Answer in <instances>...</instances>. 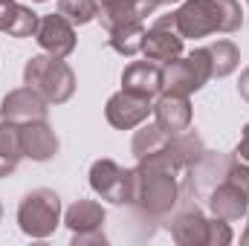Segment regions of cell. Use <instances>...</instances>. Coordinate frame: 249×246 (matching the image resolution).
Wrapping results in <instances>:
<instances>
[{"instance_id": "obj_1", "label": "cell", "mask_w": 249, "mask_h": 246, "mask_svg": "<svg viewBox=\"0 0 249 246\" xmlns=\"http://www.w3.org/2000/svg\"><path fill=\"white\" fill-rule=\"evenodd\" d=\"M133 171H136V200H133V206H139L151 217H162L177 206V200H180L177 174L180 171L160 151L151 154V157H142Z\"/></svg>"}, {"instance_id": "obj_2", "label": "cell", "mask_w": 249, "mask_h": 246, "mask_svg": "<svg viewBox=\"0 0 249 246\" xmlns=\"http://www.w3.org/2000/svg\"><path fill=\"white\" fill-rule=\"evenodd\" d=\"M180 38H206L214 32H238L244 26V9L238 0H186L171 12Z\"/></svg>"}, {"instance_id": "obj_3", "label": "cell", "mask_w": 249, "mask_h": 246, "mask_svg": "<svg viewBox=\"0 0 249 246\" xmlns=\"http://www.w3.org/2000/svg\"><path fill=\"white\" fill-rule=\"evenodd\" d=\"M23 84L32 87L47 99V105H64L75 93V75L64 64V58L55 55H35L23 67Z\"/></svg>"}, {"instance_id": "obj_4", "label": "cell", "mask_w": 249, "mask_h": 246, "mask_svg": "<svg viewBox=\"0 0 249 246\" xmlns=\"http://www.w3.org/2000/svg\"><path fill=\"white\" fill-rule=\"evenodd\" d=\"M206 206H209L212 217H220L226 223H235V220H241L247 214L249 209V165L247 162H241L235 157L226 180L206 197Z\"/></svg>"}, {"instance_id": "obj_5", "label": "cell", "mask_w": 249, "mask_h": 246, "mask_svg": "<svg viewBox=\"0 0 249 246\" xmlns=\"http://www.w3.org/2000/svg\"><path fill=\"white\" fill-rule=\"evenodd\" d=\"M58 220H61V197L53 188H35L18 206L20 232L29 238H50Z\"/></svg>"}, {"instance_id": "obj_6", "label": "cell", "mask_w": 249, "mask_h": 246, "mask_svg": "<svg viewBox=\"0 0 249 246\" xmlns=\"http://www.w3.org/2000/svg\"><path fill=\"white\" fill-rule=\"evenodd\" d=\"M171 238L180 246H226L232 244V229L220 217H203L197 209H188L171 220Z\"/></svg>"}, {"instance_id": "obj_7", "label": "cell", "mask_w": 249, "mask_h": 246, "mask_svg": "<svg viewBox=\"0 0 249 246\" xmlns=\"http://www.w3.org/2000/svg\"><path fill=\"white\" fill-rule=\"evenodd\" d=\"M212 78V64L206 55V47H197L191 55H180L174 61L165 64L162 70V93H174V96H191L197 90H203V84Z\"/></svg>"}, {"instance_id": "obj_8", "label": "cell", "mask_w": 249, "mask_h": 246, "mask_svg": "<svg viewBox=\"0 0 249 246\" xmlns=\"http://www.w3.org/2000/svg\"><path fill=\"white\" fill-rule=\"evenodd\" d=\"M90 188L116 206H133L136 200V171H127L113 159H96L90 168Z\"/></svg>"}, {"instance_id": "obj_9", "label": "cell", "mask_w": 249, "mask_h": 246, "mask_svg": "<svg viewBox=\"0 0 249 246\" xmlns=\"http://www.w3.org/2000/svg\"><path fill=\"white\" fill-rule=\"evenodd\" d=\"M64 223L72 232V244H107L105 238V206L96 200H78L67 209Z\"/></svg>"}, {"instance_id": "obj_10", "label": "cell", "mask_w": 249, "mask_h": 246, "mask_svg": "<svg viewBox=\"0 0 249 246\" xmlns=\"http://www.w3.org/2000/svg\"><path fill=\"white\" fill-rule=\"evenodd\" d=\"M142 53L145 58L154 64H168L183 55V38L174 29V18L162 15L154 20L151 29H145V41H142Z\"/></svg>"}, {"instance_id": "obj_11", "label": "cell", "mask_w": 249, "mask_h": 246, "mask_svg": "<svg viewBox=\"0 0 249 246\" xmlns=\"http://www.w3.org/2000/svg\"><path fill=\"white\" fill-rule=\"evenodd\" d=\"M232 162H235V154H212V151H206V154L186 171L191 194L200 197V200H206L217 185L226 180Z\"/></svg>"}, {"instance_id": "obj_12", "label": "cell", "mask_w": 249, "mask_h": 246, "mask_svg": "<svg viewBox=\"0 0 249 246\" xmlns=\"http://www.w3.org/2000/svg\"><path fill=\"white\" fill-rule=\"evenodd\" d=\"M0 116H3V122H15V124L44 122L50 116V107H47V99L41 93H35L32 87H18V90L3 96Z\"/></svg>"}, {"instance_id": "obj_13", "label": "cell", "mask_w": 249, "mask_h": 246, "mask_svg": "<svg viewBox=\"0 0 249 246\" xmlns=\"http://www.w3.org/2000/svg\"><path fill=\"white\" fill-rule=\"evenodd\" d=\"M154 113V102L151 99H142V96H133L127 90H119L107 99L105 105V116L107 122L119 130H130V127H139L142 122H148V116Z\"/></svg>"}, {"instance_id": "obj_14", "label": "cell", "mask_w": 249, "mask_h": 246, "mask_svg": "<svg viewBox=\"0 0 249 246\" xmlns=\"http://www.w3.org/2000/svg\"><path fill=\"white\" fill-rule=\"evenodd\" d=\"M35 41L41 44V50H44L47 55L67 58V55L75 50V26H72L64 15H47V18H41V23H38Z\"/></svg>"}, {"instance_id": "obj_15", "label": "cell", "mask_w": 249, "mask_h": 246, "mask_svg": "<svg viewBox=\"0 0 249 246\" xmlns=\"http://www.w3.org/2000/svg\"><path fill=\"white\" fill-rule=\"evenodd\" d=\"M122 90L154 102L162 96V67L154 61H133L122 72Z\"/></svg>"}, {"instance_id": "obj_16", "label": "cell", "mask_w": 249, "mask_h": 246, "mask_svg": "<svg viewBox=\"0 0 249 246\" xmlns=\"http://www.w3.org/2000/svg\"><path fill=\"white\" fill-rule=\"evenodd\" d=\"M154 116H157V124L168 136H177L191 127V102H188V96L162 93L154 105Z\"/></svg>"}, {"instance_id": "obj_17", "label": "cell", "mask_w": 249, "mask_h": 246, "mask_svg": "<svg viewBox=\"0 0 249 246\" xmlns=\"http://www.w3.org/2000/svg\"><path fill=\"white\" fill-rule=\"evenodd\" d=\"M160 6H162L160 0H99V18H102V26L110 29L127 20H145Z\"/></svg>"}, {"instance_id": "obj_18", "label": "cell", "mask_w": 249, "mask_h": 246, "mask_svg": "<svg viewBox=\"0 0 249 246\" xmlns=\"http://www.w3.org/2000/svg\"><path fill=\"white\" fill-rule=\"evenodd\" d=\"M20 145H23V157L35 159V162H47L58 154V136L47 124V119L20 124Z\"/></svg>"}, {"instance_id": "obj_19", "label": "cell", "mask_w": 249, "mask_h": 246, "mask_svg": "<svg viewBox=\"0 0 249 246\" xmlns=\"http://www.w3.org/2000/svg\"><path fill=\"white\" fill-rule=\"evenodd\" d=\"M177 171H188L203 154H206V145H203V139H200V133L197 130H183V133H177V136H171L168 142H165V148L160 151Z\"/></svg>"}, {"instance_id": "obj_20", "label": "cell", "mask_w": 249, "mask_h": 246, "mask_svg": "<svg viewBox=\"0 0 249 246\" xmlns=\"http://www.w3.org/2000/svg\"><path fill=\"white\" fill-rule=\"evenodd\" d=\"M41 18L29 9L20 6L15 0H0V32H6L9 38H32L38 32Z\"/></svg>"}, {"instance_id": "obj_21", "label": "cell", "mask_w": 249, "mask_h": 246, "mask_svg": "<svg viewBox=\"0 0 249 246\" xmlns=\"http://www.w3.org/2000/svg\"><path fill=\"white\" fill-rule=\"evenodd\" d=\"M107 32V44L110 50H116L124 58H133L136 53H142V41H145V26L142 20H127V23H116Z\"/></svg>"}, {"instance_id": "obj_22", "label": "cell", "mask_w": 249, "mask_h": 246, "mask_svg": "<svg viewBox=\"0 0 249 246\" xmlns=\"http://www.w3.org/2000/svg\"><path fill=\"white\" fill-rule=\"evenodd\" d=\"M23 157L20 145V124L3 122L0 124V177H9Z\"/></svg>"}, {"instance_id": "obj_23", "label": "cell", "mask_w": 249, "mask_h": 246, "mask_svg": "<svg viewBox=\"0 0 249 246\" xmlns=\"http://www.w3.org/2000/svg\"><path fill=\"white\" fill-rule=\"evenodd\" d=\"M206 55H209V64H212V78H223L229 72L238 70L241 64V53L232 41H214L206 47Z\"/></svg>"}, {"instance_id": "obj_24", "label": "cell", "mask_w": 249, "mask_h": 246, "mask_svg": "<svg viewBox=\"0 0 249 246\" xmlns=\"http://www.w3.org/2000/svg\"><path fill=\"white\" fill-rule=\"evenodd\" d=\"M171 136L160 127V124H139V130L133 133V142H130V151H133V157L136 159H142V157H151V154H157V151H162L165 148V142H168Z\"/></svg>"}, {"instance_id": "obj_25", "label": "cell", "mask_w": 249, "mask_h": 246, "mask_svg": "<svg viewBox=\"0 0 249 246\" xmlns=\"http://www.w3.org/2000/svg\"><path fill=\"white\" fill-rule=\"evenodd\" d=\"M58 15H64L72 26H84L99 18V0H58Z\"/></svg>"}, {"instance_id": "obj_26", "label": "cell", "mask_w": 249, "mask_h": 246, "mask_svg": "<svg viewBox=\"0 0 249 246\" xmlns=\"http://www.w3.org/2000/svg\"><path fill=\"white\" fill-rule=\"evenodd\" d=\"M235 157H238L241 162H247V165H249V124L244 127V136H241V142H238V151H235Z\"/></svg>"}, {"instance_id": "obj_27", "label": "cell", "mask_w": 249, "mask_h": 246, "mask_svg": "<svg viewBox=\"0 0 249 246\" xmlns=\"http://www.w3.org/2000/svg\"><path fill=\"white\" fill-rule=\"evenodd\" d=\"M238 90H241V96L249 102V67L241 72V84H238Z\"/></svg>"}, {"instance_id": "obj_28", "label": "cell", "mask_w": 249, "mask_h": 246, "mask_svg": "<svg viewBox=\"0 0 249 246\" xmlns=\"http://www.w3.org/2000/svg\"><path fill=\"white\" fill-rule=\"evenodd\" d=\"M241 244H247V246H249V223H247V232L241 235Z\"/></svg>"}, {"instance_id": "obj_29", "label": "cell", "mask_w": 249, "mask_h": 246, "mask_svg": "<svg viewBox=\"0 0 249 246\" xmlns=\"http://www.w3.org/2000/svg\"><path fill=\"white\" fill-rule=\"evenodd\" d=\"M160 3H180V0H160Z\"/></svg>"}, {"instance_id": "obj_30", "label": "cell", "mask_w": 249, "mask_h": 246, "mask_svg": "<svg viewBox=\"0 0 249 246\" xmlns=\"http://www.w3.org/2000/svg\"><path fill=\"white\" fill-rule=\"evenodd\" d=\"M0 217H3V206H0Z\"/></svg>"}, {"instance_id": "obj_31", "label": "cell", "mask_w": 249, "mask_h": 246, "mask_svg": "<svg viewBox=\"0 0 249 246\" xmlns=\"http://www.w3.org/2000/svg\"><path fill=\"white\" fill-rule=\"evenodd\" d=\"M35 3H47V0H35Z\"/></svg>"}, {"instance_id": "obj_32", "label": "cell", "mask_w": 249, "mask_h": 246, "mask_svg": "<svg viewBox=\"0 0 249 246\" xmlns=\"http://www.w3.org/2000/svg\"><path fill=\"white\" fill-rule=\"evenodd\" d=\"M247 3H249V0H247Z\"/></svg>"}]
</instances>
